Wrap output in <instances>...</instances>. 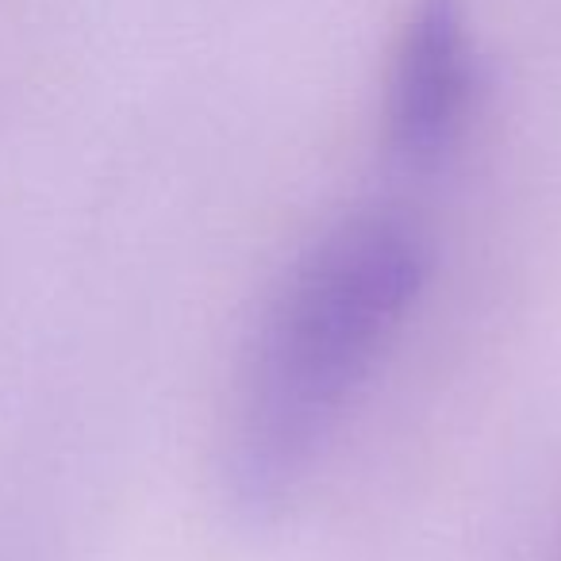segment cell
Segmentation results:
<instances>
[{"label":"cell","instance_id":"2","mask_svg":"<svg viewBox=\"0 0 561 561\" xmlns=\"http://www.w3.org/2000/svg\"><path fill=\"white\" fill-rule=\"evenodd\" d=\"M477 50L461 0H420L397 43L385 93V150L400 170H438L477 108Z\"/></svg>","mask_w":561,"mask_h":561},{"label":"cell","instance_id":"1","mask_svg":"<svg viewBox=\"0 0 561 561\" xmlns=\"http://www.w3.org/2000/svg\"><path fill=\"white\" fill-rule=\"evenodd\" d=\"M427 265L412 219L369 208L316 234L285 270L242 354L224 431L219 477L242 519H277L312 481L408 323Z\"/></svg>","mask_w":561,"mask_h":561},{"label":"cell","instance_id":"3","mask_svg":"<svg viewBox=\"0 0 561 561\" xmlns=\"http://www.w3.org/2000/svg\"><path fill=\"white\" fill-rule=\"evenodd\" d=\"M558 561H561V558H558Z\"/></svg>","mask_w":561,"mask_h":561}]
</instances>
